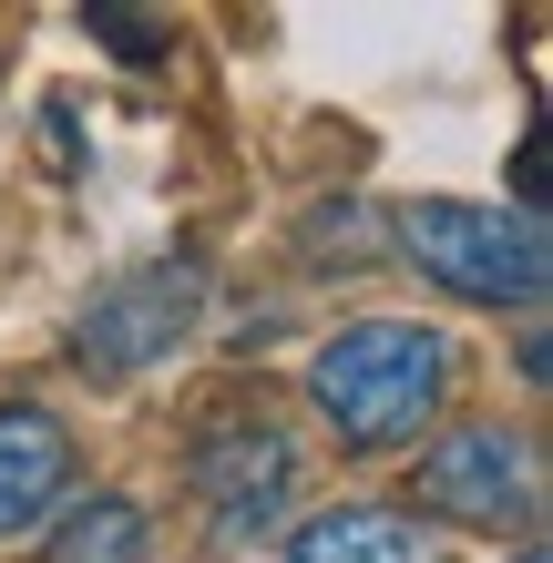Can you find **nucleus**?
<instances>
[{"instance_id": "f03ea898", "label": "nucleus", "mask_w": 553, "mask_h": 563, "mask_svg": "<svg viewBox=\"0 0 553 563\" xmlns=\"http://www.w3.org/2000/svg\"><path fill=\"white\" fill-rule=\"evenodd\" d=\"M389 246H400L431 287L472 297V308H543V287H553V236H543V216L472 206V195H410Z\"/></svg>"}, {"instance_id": "0eeeda50", "label": "nucleus", "mask_w": 553, "mask_h": 563, "mask_svg": "<svg viewBox=\"0 0 553 563\" xmlns=\"http://www.w3.org/2000/svg\"><path fill=\"white\" fill-rule=\"evenodd\" d=\"M287 563H441L431 533L389 503H339V512H308L287 533Z\"/></svg>"}, {"instance_id": "f257e3e1", "label": "nucleus", "mask_w": 553, "mask_h": 563, "mask_svg": "<svg viewBox=\"0 0 553 563\" xmlns=\"http://www.w3.org/2000/svg\"><path fill=\"white\" fill-rule=\"evenodd\" d=\"M441 389H451V339L420 318H360L308 369V400L349 451H400L441 410Z\"/></svg>"}, {"instance_id": "39448f33", "label": "nucleus", "mask_w": 553, "mask_h": 563, "mask_svg": "<svg viewBox=\"0 0 553 563\" xmlns=\"http://www.w3.org/2000/svg\"><path fill=\"white\" fill-rule=\"evenodd\" d=\"M420 503L472 522V533H502V522H533V441L502 420H472V430H441L420 451Z\"/></svg>"}, {"instance_id": "1a4fd4ad", "label": "nucleus", "mask_w": 553, "mask_h": 563, "mask_svg": "<svg viewBox=\"0 0 553 563\" xmlns=\"http://www.w3.org/2000/svg\"><path fill=\"white\" fill-rule=\"evenodd\" d=\"M523 563H543V553H523Z\"/></svg>"}, {"instance_id": "7ed1b4c3", "label": "nucleus", "mask_w": 553, "mask_h": 563, "mask_svg": "<svg viewBox=\"0 0 553 563\" xmlns=\"http://www.w3.org/2000/svg\"><path fill=\"white\" fill-rule=\"evenodd\" d=\"M195 318H206V267H195V256H154V267H123L82 308L73 358H82L92 379H134V369H154V358L185 339Z\"/></svg>"}, {"instance_id": "20e7f679", "label": "nucleus", "mask_w": 553, "mask_h": 563, "mask_svg": "<svg viewBox=\"0 0 553 563\" xmlns=\"http://www.w3.org/2000/svg\"><path fill=\"white\" fill-rule=\"evenodd\" d=\"M287 492H298V441H287L267 410H215L195 430V503L215 512L225 543L267 533L287 512Z\"/></svg>"}, {"instance_id": "6e6552de", "label": "nucleus", "mask_w": 553, "mask_h": 563, "mask_svg": "<svg viewBox=\"0 0 553 563\" xmlns=\"http://www.w3.org/2000/svg\"><path fill=\"white\" fill-rule=\"evenodd\" d=\"M144 543H154V522L123 503V492H92V503L62 512V533H52L42 563H144Z\"/></svg>"}, {"instance_id": "423d86ee", "label": "nucleus", "mask_w": 553, "mask_h": 563, "mask_svg": "<svg viewBox=\"0 0 553 563\" xmlns=\"http://www.w3.org/2000/svg\"><path fill=\"white\" fill-rule=\"evenodd\" d=\"M73 472H82L73 430H62L42 400H0V543L31 533V522L73 492Z\"/></svg>"}]
</instances>
